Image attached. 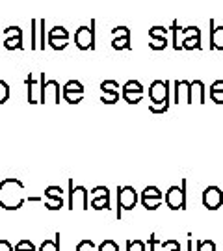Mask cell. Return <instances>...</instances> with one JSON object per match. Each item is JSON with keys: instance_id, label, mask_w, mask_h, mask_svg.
I'll use <instances>...</instances> for the list:
<instances>
[{"instance_id": "cell-1", "label": "cell", "mask_w": 223, "mask_h": 251, "mask_svg": "<svg viewBox=\"0 0 223 251\" xmlns=\"http://www.w3.org/2000/svg\"><path fill=\"white\" fill-rule=\"evenodd\" d=\"M26 201L25 184L15 177H6L0 180V206L4 210H19Z\"/></svg>"}, {"instance_id": "cell-2", "label": "cell", "mask_w": 223, "mask_h": 251, "mask_svg": "<svg viewBox=\"0 0 223 251\" xmlns=\"http://www.w3.org/2000/svg\"><path fill=\"white\" fill-rule=\"evenodd\" d=\"M95 25H97V21L91 19L89 26H80L74 32V45L78 47L80 50H95V43H97Z\"/></svg>"}, {"instance_id": "cell-3", "label": "cell", "mask_w": 223, "mask_h": 251, "mask_svg": "<svg viewBox=\"0 0 223 251\" xmlns=\"http://www.w3.org/2000/svg\"><path fill=\"white\" fill-rule=\"evenodd\" d=\"M186 184L188 180L182 179V186H170V190L166 192L164 201L170 206L171 210H184L186 208Z\"/></svg>"}, {"instance_id": "cell-4", "label": "cell", "mask_w": 223, "mask_h": 251, "mask_svg": "<svg viewBox=\"0 0 223 251\" xmlns=\"http://www.w3.org/2000/svg\"><path fill=\"white\" fill-rule=\"evenodd\" d=\"M136 205H138V192L132 186L117 188V220H121L123 210H134Z\"/></svg>"}, {"instance_id": "cell-5", "label": "cell", "mask_w": 223, "mask_h": 251, "mask_svg": "<svg viewBox=\"0 0 223 251\" xmlns=\"http://www.w3.org/2000/svg\"><path fill=\"white\" fill-rule=\"evenodd\" d=\"M67 206L74 210V208H82L88 210L89 208V192L84 186H74L73 179H69V201Z\"/></svg>"}, {"instance_id": "cell-6", "label": "cell", "mask_w": 223, "mask_h": 251, "mask_svg": "<svg viewBox=\"0 0 223 251\" xmlns=\"http://www.w3.org/2000/svg\"><path fill=\"white\" fill-rule=\"evenodd\" d=\"M41 99L39 104L45 102H52V104H60V95H62V88H60V82L58 80H45V73H41Z\"/></svg>"}, {"instance_id": "cell-7", "label": "cell", "mask_w": 223, "mask_h": 251, "mask_svg": "<svg viewBox=\"0 0 223 251\" xmlns=\"http://www.w3.org/2000/svg\"><path fill=\"white\" fill-rule=\"evenodd\" d=\"M47 45L54 50H63L69 45V32L63 26H54L47 32Z\"/></svg>"}, {"instance_id": "cell-8", "label": "cell", "mask_w": 223, "mask_h": 251, "mask_svg": "<svg viewBox=\"0 0 223 251\" xmlns=\"http://www.w3.org/2000/svg\"><path fill=\"white\" fill-rule=\"evenodd\" d=\"M4 32V41L2 45L6 50H23V30L19 26H8L2 30Z\"/></svg>"}, {"instance_id": "cell-9", "label": "cell", "mask_w": 223, "mask_h": 251, "mask_svg": "<svg viewBox=\"0 0 223 251\" xmlns=\"http://www.w3.org/2000/svg\"><path fill=\"white\" fill-rule=\"evenodd\" d=\"M149 99L151 104H164L170 102V82L154 80L149 88Z\"/></svg>"}, {"instance_id": "cell-10", "label": "cell", "mask_w": 223, "mask_h": 251, "mask_svg": "<svg viewBox=\"0 0 223 251\" xmlns=\"http://www.w3.org/2000/svg\"><path fill=\"white\" fill-rule=\"evenodd\" d=\"M223 205V192L218 186H208L203 192V206L208 210H218Z\"/></svg>"}, {"instance_id": "cell-11", "label": "cell", "mask_w": 223, "mask_h": 251, "mask_svg": "<svg viewBox=\"0 0 223 251\" xmlns=\"http://www.w3.org/2000/svg\"><path fill=\"white\" fill-rule=\"evenodd\" d=\"M41 84H43L41 75H39V80H36L32 75H28L26 86H28V102L30 104H39V99H41Z\"/></svg>"}, {"instance_id": "cell-12", "label": "cell", "mask_w": 223, "mask_h": 251, "mask_svg": "<svg viewBox=\"0 0 223 251\" xmlns=\"http://www.w3.org/2000/svg\"><path fill=\"white\" fill-rule=\"evenodd\" d=\"M192 102V82L188 80H177L175 82V102Z\"/></svg>"}, {"instance_id": "cell-13", "label": "cell", "mask_w": 223, "mask_h": 251, "mask_svg": "<svg viewBox=\"0 0 223 251\" xmlns=\"http://www.w3.org/2000/svg\"><path fill=\"white\" fill-rule=\"evenodd\" d=\"M194 100H197L199 104L205 102V84L201 80L192 82V102Z\"/></svg>"}, {"instance_id": "cell-14", "label": "cell", "mask_w": 223, "mask_h": 251, "mask_svg": "<svg viewBox=\"0 0 223 251\" xmlns=\"http://www.w3.org/2000/svg\"><path fill=\"white\" fill-rule=\"evenodd\" d=\"M210 97L216 104H223V80H216L210 86Z\"/></svg>"}, {"instance_id": "cell-15", "label": "cell", "mask_w": 223, "mask_h": 251, "mask_svg": "<svg viewBox=\"0 0 223 251\" xmlns=\"http://www.w3.org/2000/svg\"><path fill=\"white\" fill-rule=\"evenodd\" d=\"M62 93H82L84 95V86L80 80H69L63 84Z\"/></svg>"}, {"instance_id": "cell-16", "label": "cell", "mask_w": 223, "mask_h": 251, "mask_svg": "<svg viewBox=\"0 0 223 251\" xmlns=\"http://www.w3.org/2000/svg\"><path fill=\"white\" fill-rule=\"evenodd\" d=\"M121 93H143V86L140 80H128L123 84Z\"/></svg>"}, {"instance_id": "cell-17", "label": "cell", "mask_w": 223, "mask_h": 251, "mask_svg": "<svg viewBox=\"0 0 223 251\" xmlns=\"http://www.w3.org/2000/svg\"><path fill=\"white\" fill-rule=\"evenodd\" d=\"M39 21L37 19H32L30 21V36H32V45L30 49L32 50H39V41H37V30H39Z\"/></svg>"}, {"instance_id": "cell-18", "label": "cell", "mask_w": 223, "mask_h": 251, "mask_svg": "<svg viewBox=\"0 0 223 251\" xmlns=\"http://www.w3.org/2000/svg\"><path fill=\"white\" fill-rule=\"evenodd\" d=\"M212 49L223 50V26H218L212 30Z\"/></svg>"}, {"instance_id": "cell-19", "label": "cell", "mask_w": 223, "mask_h": 251, "mask_svg": "<svg viewBox=\"0 0 223 251\" xmlns=\"http://www.w3.org/2000/svg\"><path fill=\"white\" fill-rule=\"evenodd\" d=\"M114 50H128L130 49V37H114L112 39Z\"/></svg>"}, {"instance_id": "cell-20", "label": "cell", "mask_w": 223, "mask_h": 251, "mask_svg": "<svg viewBox=\"0 0 223 251\" xmlns=\"http://www.w3.org/2000/svg\"><path fill=\"white\" fill-rule=\"evenodd\" d=\"M39 251H60V233H56L54 240H45L39 246Z\"/></svg>"}, {"instance_id": "cell-21", "label": "cell", "mask_w": 223, "mask_h": 251, "mask_svg": "<svg viewBox=\"0 0 223 251\" xmlns=\"http://www.w3.org/2000/svg\"><path fill=\"white\" fill-rule=\"evenodd\" d=\"M91 206L95 210H106L110 208V196H104V198H93L91 199Z\"/></svg>"}, {"instance_id": "cell-22", "label": "cell", "mask_w": 223, "mask_h": 251, "mask_svg": "<svg viewBox=\"0 0 223 251\" xmlns=\"http://www.w3.org/2000/svg\"><path fill=\"white\" fill-rule=\"evenodd\" d=\"M162 201H164V198H142V205L147 210H156L162 205Z\"/></svg>"}, {"instance_id": "cell-23", "label": "cell", "mask_w": 223, "mask_h": 251, "mask_svg": "<svg viewBox=\"0 0 223 251\" xmlns=\"http://www.w3.org/2000/svg\"><path fill=\"white\" fill-rule=\"evenodd\" d=\"M119 100V91H102L100 95V102L104 104H116Z\"/></svg>"}, {"instance_id": "cell-24", "label": "cell", "mask_w": 223, "mask_h": 251, "mask_svg": "<svg viewBox=\"0 0 223 251\" xmlns=\"http://www.w3.org/2000/svg\"><path fill=\"white\" fill-rule=\"evenodd\" d=\"M45 198L54 199V198H63V190L60 186H47L45 188Z\"/></svg>"}, {"instance_id": "cell-25", "label": "cell", "mask_w": 223, "mask_h": 251, "mask_svg": "<svg viewBox=\"0 0 223 251\" xmlns=\"http://www.w3.org/2000/svg\"><path fill=\"white\" fill-rule=\"evenodd\" d=\"M45 206H47L49 210H60V208H63V198L47 199V201H45Z\"/></svg>"}, {"instance_id": "cell-26", "label": "cell", "mask_w": 223, "mask_h": 251, "mask_svg": "<svg viewBox=\"0 0 223 251\" xmlns=\"http://www.w3.org/2000/svg\"><path fill=\"white\" fill-rule=\"evenodd\" d=\"M62 97L65 99V102H69V104H78V102H82V99H84L82 93H62Z\"/></svg>"}, {"instance_id": "cell-27", "label": "cell", "mask_w": 223, "mask_h": 251, "mask_svg": "<svg viewBox=\"0 0 223 251\" xmlns=\"http://www.w3.org/2000/svg\"><path fill=\"white\" fill-rule=\"evenodd\" d=\"M121 97H123L128 104H138V102H142L143 93H121Z\"/></svg>"}, {"instance_id": "cell-28", "label": "cell", "mask_w": 223, "mask_h": 251, "mask_svg": "<svg viewBox=\"0 0 223 251\" xmlns=\"http://www.w3.org/2000/svg\"><path fill=\"white\" fill-rule=\"evenodd\" d=\"M166 34H168V28H164V26H152L151 30H149L151 39H162V37H166Z\"/></svg>"}, {"instance_id": "cell-29", "label": "cell", "mask_w": 223, "mask_h": 251, "mask_svg": "<svg viewBox=\"0 0 223 251\" xmlns=\"http://www.w3.org/2000/svg\"><path fill=\"white\" fill-rule=\"evenodd\" d=\"M142 198H164V196H162V192L156 186H147L142 192Z\"/></svg>"}, {"instance_id": "cell-30", "label": "cell", "mask_w": 223, "mask_h": 251, "mask_svg": "<svg viewBox=\"0 0 223 251\" xmlns=\"http://www.w3.org/2000/svg\"><path fill=\"white\" fill-rule=\"evenodd\" d=\"M9 99V86L6 80H0V104H4Z\"/></svg>"}, {"instance_id": "cell-31", "label": "cell", "mask_w": 223, "mask_h": 251, "mask_svg": "<svg viewBox=\"0 0 223 251\" xmlns=\"http://www.w3.org/2000/svg\"><path fill=\"white\" fill-rule=\"evenodd\" d=\"M197 251H216V244L212 240H199Z\"/></svg>"}, {"instance_id": "cell-32", "label": "cell", "mask_w": 223, "mask_h": 251, "mask_svg": "<svg viewBox=\"0 0 223 251\" xmlns=\"http://www.w3.org/2000/svg\"><path fill=\"white\" fill-rule=\"evenodd\" d=\"M126 251H145V244L142 240H128L126 242Z\"/></svg>"}, {"instance_id": "cell-33", "label": "cell", "mask_w": 223, "mask_h": 251, "mask_svg": "<svg viewBox=\"0 0 223 251\" xmlns=\"http://www.w3.org/2000/svg\"><path fill=\"white\" fill-rule=\"evenodd\" d=\"M15 251H37L34 242H30V240H21V242L15 246Z\"/></svg>"}, {"instance_id": "cell-34", "label": "cell", "mask_w": 223, "mask_h": 251, "mask_svg": "<svg viewBox=\"0 0 223 251\" xmlns=\"http://www.w3.org/2000/svg\"><path fill=\"white\" fill-rule=\"evenodd\" d=\"M97 251H119V246H117L114 240H104L97 248Z\"/></svg>"}, {"instance_id": "cell-35", "label": "cell", "mask_w": 223, "mask_h": 251, "mask_svg": "<svg viewBox=\"0 0 223 251\" xmlns=\"http://www.w3.org/2000/svg\"><path fill=\"white\" fill-rule=\"evenodd\" d=\"M100 91H119V84L116 80L100 82Z\"/></svg>"}, {"instance_id": "cell-36", "label": "cell", "mask_w": 223, "mask_h": 251, "mask_svg": "<svg viewBox=\"0 0 223 251\" xmlns=\"http://www.w3.org/2000/svg\"><path fill=\"white\" fill-rule=\"evenodd\" d=\"M112 34H114V37H130V28L128 26L112 28Z\"/></svg>"}, {"instance_id": "cell-37", "label": "cell", "mask_w": 223, "mask_h": 251, "mask_svg": "<svg viewBox=\"0 0 223 251\" xmlns=\"http://www.w3.org/2000/svg\"><path fill=\"white\" fill-rule=\"evenodd\" d=\"M152 50H162V49H166L168 47V39L166 37H162V39H152L151 43H149Z\"/></svg>"}, {"instance_id": "cell-38", "label": "cell", "mask_w": 223, "mask_h": 251, "mask_svg": "<svg viewBox=\"0 0 223 251\" xmlns=\"http://www.w3.org/2000/svg\"><path fill=\"white\" fill-rule=\"evenodd\" d=\"M170 108V102H164V104H149V112L152 114H166Z\"/></svg>"}, {"instance_id": "cell-39", "label": "cell", "mask_w": 223, "mask_h": 251, "mask_svg": "<svg viewBox=\"0 0 223 251\" xmlns=\"http://www.w3.org/2000/svg\"><path fill=\"white\" fill-rule=\"evenodd\" d=\"M76 251H97V248H95V244L91 242V240H82L76 246Z\"/></svg>"}, {"instance_id": "cell-40", "label": "cell", "mask_w": 223, "mask_h": 251, "mask_svg": "<svg viewBox=\"0 0 223 251\" xmlns=\"http://www.w3.org/2000/svg\"><path fill=\"white\" fill-rule=\"evenodd\" d=\"M89 194H91V198H104V196H110V192H108L106 186H95Z\"/></svg>"}, {"instance_id": "cell-41", "label": "cell", "mask_w": 223, "mask_h": 251, "mask_svg": "<svg viewBox=\"0 0 223 251\" xmlns=\"http://www.w3.org/2000/svg\"><path fill=\"white\" fill-rule=\"evenodd\" d=\"M149 251H164L162 242H158L156 234H151V238H149Z\"/></svg>"}, {"instance_id": "cell-42", "label": "cell", "mask_w": 223, "mask_h": 251, "mask_svg": "<svg viewBox=\"0 0 223 251\" xmlns=\"http://www.w3.org/2000/svg\"><path fill=\"white\" fill-rule=\"evenodd\" d=\"M162 248H164V251L180 250V244H178L177 240H166V242H162Z\"/></svg>"}, {"instance_id": "cell-43", "label": "cell", "mask_w": 223, "mask_h": 251, "mask_svg": "<svg viewBox=\"0 0 223 251\" xmlns=\"http://www.w3.org/2000/svg\"><path fill=\"white\" fill-rule=\"evenodd\" d=\"M0 251H15L8 240H0Z\"/></svg>"}, {"instance_id": "cell-44", "label": "cell", "mask_w": 223, "mask_h": 251, "mask_svg": "<svg viewBox=\"0 0 223 251\" xmlns=\"http://www.w3.org/2000/svg\"><path fill=\"white\" fill-rule=\"evenodd\" d=\"M188 251H194V242L192 240H188Z\"/></svg>"}, {"instance_id": "cell-45", "label": "cell", "mask_w": 223, "mask_h": 251, "mask_svg": "<svg viewBox=\"0 0 223 251\" xmlns=\"http://www.w3.org/2000/svg\"><path fill=\"white\" fill-rule=\"evenodd\" d=\"M0 36H4V32H0ZM0 45H2V43H0Z\"/></svg>"}, {"instance_id": "cell-46", "label": "cell", "mask_w": 223, "mask_h": 251, "mask_svg": "<svg viewBox=\"0 0 223 251\" xmlns=\"http://www.w3.org/2000/svg\"><path fill=\"white\" fill-rule=\"evenodd\" d=\"M173 251H180V250H173Z\"/></svg>"}]
</instances>
